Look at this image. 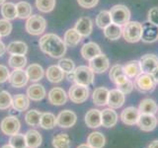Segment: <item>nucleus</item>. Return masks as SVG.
Instances as JSON below:
<instances>
[{
    "instance_id": "obj_1",
    "label": "nucleus",
    "mask_w": 158,
    "mask_h": 148,
    "mask_svg": "<svg viewBox=\"0 0 158 148\" xmlns=\"http://www.w3.org/2000/svg\"><path fill=\"white\" fill-rule=\"evenodd\" d=\"M40 47L42 51L53 58H59L66 52V44L57 35L47 34L40 39Z\"/></svg>"
},
{
    "instance_id": "obj_2",
    "label": "nucleus",
    "mask_w": 158,
    "mask_h": 148,
    "mask_svg": "<svg viewBox=\"0 0 158 148\" xmlns=\"http://www.w3.org/2000/svg\"><path fill=\"white\" fill-rule=\"evenodd\" d=\"M142 25L139 22H127L123 29V36L128 43H137L141 39Z\"/></svg>"
},
{
    "instance_id": "obj_3",
    "label": "nucleus",
    "mask_w": 158,
    "mask_h": 148,
    "mask_svg": "<svg viewBox=\"0 0 158 148\" xmlns=\"http://www.w3.org/2000/svg\"><path fill=\"white\" fill-rule=\"evenodd\" d=\"M135 88L138 92L147 94L154 91L156 87V82L154 81L151 74L148 73H140L136 78H135Z\"/></svg>"
},
{
    "instance_id": "obj_4",
    "label": "nucleus",
    "mask_w": 158,
    "mask_h": 148,
    "mask_svg": "<svg viewBox=\"0 0 158 148\" xmlns=\"http://www.w3.org/2000/svg\"><path fill=\"white\" fill-rule=\"evenodd\" d=\"M47 28V21L40 15L30 16L26 22V31L32 36H40Z\"/></svg>"
},
{
    "instance_id": "obj_5",
    "label": "nucleus",
    "mask_w": 158,
    "mask_h": 148,
    "mask_svg": "<svg viewBox=\"0 0 158 148\" xmlns=\"http://www.w3.org/2000/svg\"><path fill=\"white\" fill-rule=\"evenodd\" d=\"M110 13L112 23L118 25V26H125L127 22H130L131 12L125 5H115L111 8Z\"/></svg>"
},
{
    "instance_id": "obj_6",
    "label": "nucleus",
    "mask_w": 158,
    "mask_h": 148,
    "mask_svg": "<svg viewBox=\"0 0 158 148\" xmlns=\"http://www.w3.org/2000/svg\"><path fill=\"white\" fill-rule=\"evenodd\" d=\"M94 81V72L88 66H78L74 69V82L79 85L89 86Z\"/></svg>"
},
{
    "instance_id": "obj_7",
    "label": "nucleus",
    "mask_w": 158,
    "mask_h": 148,
    "mask_svg": "<svg viewBox=\"0 0 158 148\" xmlns=\"http://www.w3.org/2000/svg\"><path fill=\"white\" fill-rule=\"evenodd\" d=\"M89 94H90V91H89L88 87L79 85V84L71 86L68 91L69 99H70L71 102L75 104H82L87 101V99L89 98Z\"/></svg>"
},
{
    "instance_id": "obj_8",
    "label": "nucleus",
    "mask_w": 158,
    "mask_h": 148,
    "mask_svg": "<svg viewBox=\"0 0 158 148\" xmlns=\"http://www.w3.org/2000/svg\"><path fill=\"white\" fill-rule=\"evenodd\" d=\"M20 126H21V125H20V121L16 117H6L3 118L1 125H0L1 131L5 135L9 136H12L18 133L20 130Z\"/></svg>"
},
{
    "instance_id": "obj_9",
    "label": "nucleus",
    "mask_w": 158,
    "mask_h": 148,
    "mask_svg": "<svg viewBox=\"0 0 158 148\" xmlns=\"http://www.w3.org/2000/svg\"><path fill=\"white\" fill-rule=\"evenodd\" d=\"M76 113L70 110H64L56 117V125L62 128H69L76 123Z\"/></svg>"
},
{
    "instance_id": "obj_10",
    "label": "nucleus",
    "mask_w": 158,
    "mask_h": 148,
    "mask_svg": "<svg viewBox=\"0 0 158 148\" xmlns=\"http://www.w3.org/2000/svg\"><path fill=\"white\" fill-rule=\"evenodd\" d=\"M29 78L27 76L26 70L24 69H14V71L10 73L8 81L14 88H22L27 85Z\"/></svg>"
},
{
    "instance_id": "obj_11",
    "label": "nucleus",
    "mask_w": 158,
    "mask_h": 148,
    "mask_svg": "<svg viewBox=\"0 0 158 148\" xmlns=\"http://www.w3.org/2000/svg\"><path fill=\"white\" fill-rule=\"evenodd\" d=\"M109 66H110L109 58L103 53L91 59L89 63V67L92 69L94 73H104L109 69Z\"/></svg>"
},
{
    "instance_id": "obj_12",
    "label": "nucleus",
    "mask_w": 158,
    "mask_h": 148,
    "mask_svg": "<svg viewBox=\"0 0 158 148\" xmlns=\"http://www.w3.org/2000/svg\"><path fill=\"white\" fill-rule=\"evenodd\" d=\"M140 117L139 110L135 107H127L121 113V120L127 125H135Z\"/></svg>"
},
{
    "instance_id": "obj_13",
    "label": "nucleus",
    "mask_w": 158,
    "mask_h": 148,
    "mask_svg": "<svg viewBox=\"0 0 158 148\" xmlns=\"http://www.w3.org/2000/svg\"><path fill=\"white\" fill-rule=\"evenodd\" d=\"M139 63L142 73L151 74L158 67V56L155 54H145L140 58Z\"/></svg>"
},
{
    "instance_id": "obj_14",
    "label": "nucleus",
    "mask_w": 158,
    "mask_h": 148,
    "mask_svg": "<svg viewBox=\"0 0 158 148\" xmlns=\"http://www.w3.org/2000/svg\"><path fill=\"white\" fill-rule=\"evenodd\" d=\"M158 39V27L150 22H146L142 25L141 39L144 43H152Z\"/></svg>"
},
{
    "instance_id": "obj_15",
    "label": "nucleus",
    "mask_w": 158,
    "mask_h": 148,
    "mask_svg": "<svg viewBox=\"0 0 158 148\" xmlns=\"http://www.w3.org/2000/svg\"><path fill=\"white\" fill-rule=\"evenodd\" d=\"M157 117L154 115H140L136 125L139 130L145 132L152 131L157 125Z\"/></svg>"
},
{
    "instance_id": "obj_16",
    "label": "nucleus",
    "mask_w": 158,
    "mask_h": 148,
    "mask_svg": "<svg viewBox=\"0 0 158 148\" xmlns=\"http://www.w3.org/2000/svg\"><path fill=\"white\" fill-rule=\"evenodd\" d=\"M48 101L52 105L54 106H62L67 101V95L65 91L62 88H52L51 91L48 92Z\"/></svg>"
},
{
    "instance_id": "obj_17",
    "label": "nucleus",
    "mask_w": 158,
    "mask_h": 148,
    "mask_svg": "<svg viewBox=\"0 0 158 148\" xmlns=\"http://www.w3.org/2000/svg\"><path fill=\"white\" fill-rule=\"evenodd\" d=\"M101 121L104 127H114L118 122V113L114 109L108 108L101 111Z\"/></svg>"
},
{
    "instance_id": "obj_18",
    "label": "nucleus",
    "mask_w": 158,
    "mask_h": 148,
    "mask_svg": "<svg viewBox=\"0 0 158 148\" xmlns=\"http://www.w3.org/2000/svg\"><path fill=\"white\" fill-rule=\"evenodd\" d=\"M126 95L122 93L118 89L109 91V98H108V106L111 109H118L125 104Z\"/></svg>"
},
{
    "instance_id": "obj_19",
    "label": "nucleus",
    "mask_w": 158,
    "mask_h": 148,
    "mask_svg": "<svg viewBox=\"0 0 158 148\" xmlns=\"http://www.w3.org/2000/svg\"><path fill=\"white\" fill-rule=\"evenodd\" d=\"M101 53L102 51L100 47L94 42H89L85 44H83V47H81V56H83L84 59L89 61Z\"/></svg>"
},
{
    "instance_id": "obj_20",
    "label": "nucleus",
    "mask_w": 158,
    "mask_h": 148,
    "mask_svg": "<svg viewBox=\"0 0 158 148\" xmlns=\"http://www.w3.org/2000/svg\"><path fill=\"white\" fill-rule=\"evenodd\" d=\"M76 31L81 35V37H88L90 36L93 30V23L92 20L89 17H81L75 24Z\"/></svg>"
},
{
    "instance_id": "obj_21",
    "label": "nucleus",
    "mask_w": 158,
    "mask_h": 148,
    "mask_svg": "<svg viewBox=\"0 0 158 148\" xmlns=\"http://www.w3.org/2000/svg\"><path fill=\"white\" fill-rule=\"evenodd\" d=\"M109 77H110V80L116 85H120L128 79L123 72V67L120 64H115L112 66L110 72H109Z\"/></svg>"
},
{
    "instance_id": "obj_22",
    "label": "nucleus",
    "mask_w": 158,
    "mask_h": 148,
    "mask_svg": "<svg viewBox=\"0 0 158 148\" xmlns=\"http://www.w3.org/2000/svg\"><path fill=\"white\" fill-rule=\"evenodd\" d=\"M85 123L90 128H97L101 126V111L97 110V109H92V110L88 111L85 115Z\"/></svg>"
},
{
    "instance_id": "obj_23",
    "label": "nucleus",
    "mask_w": 158,
    "mask_h": 148,
    "mask_svg": "<svg viewBox=\"0 0 158 148\" xmlns=\"http://www.w3.org/2000/svg\"><path fill=\"white\" fill-rule=\"evenodd\" d=\"M46 76L49 82L59 83L65 77V73L58 65H52L47 69Z\"/></svg>"
},
{
    "instance_id": "obj_24",
    "label": "nucleus",
    "mask_w": 158,
    "mask_h": 148,
    "mask_svg": "<svg viewBox=\"0 0 158 148\" xmlns=\"http://www.w3.org/2000/svg\"><path fill=\"white\" fill-rule=\"evenodd\" d=\"M108 98H109V90L105 87L96 88L93 92V103L99 107H103L108 105Z\"/></svg>"
},
{
    "instance_id": "obj_25",
    "label": "nucleus",
    "mask_w": 158,
    "mask_h": 148,
    "mask_svg": "<svg viewBox=\"0 0 158 148\" xmlns=\"http://www.w3.org/2000/svg\"><path fill=\"white\" fill-rule=\"evenodd\" d=\"M27 96L32 101H41L46 96V89L41 84H33L28 88Z\"/></svg>"
},
{
    "instance_id": "obj_26",
    "label": "nucleus",
    "mask_w": 158,
    "mask_h": 148,
    "mask_svg": "<svg viewBox=\"0 0 158 148\" xmlns=\"http://www.w3.org/2000/svg\"><path fill=\"white\" fill-rule=\"evenodd\" d=\"M138 110L140 115H155L158 111V106L152 99H144L140 102Z\"/></svg>"
},
{
    "instance_id": "obj_27",
    "label": "nucleus",
    "mask_w": 158,
    "mask_h": 148,
    "mask_svg": "<svg viewBox=\"0 0 158 148\" xmlns=\"http://www.w3.org/2000/svg\"><path fill=\"white\" fill-rule=\"evenodd\" d=\"M87 144L92 148H103L106 144V138L102 132L94 131L88 135Z\"/></svg>"
},
{
    "instance_id": "obj_28",
    "label": "nucleus",
    "mask_w": 158,
    "mask_h": 148,
    "mask_svg": "<svg viewBox=\"0 0 158 148\" xmlns=\"http://www.w3.org/2000/svg\"><path fill=\"white\" fill-rule=\"evenodd\" d=\"M27 147L28 148H39L42 144V135L35 130H30L25 133Z\"/></svg>"
},
{
    "instance_id": "obj_29",
    "label": "nucleus",
    "mask_w": 158,
    "mask_h": 148,
    "mask_svg": "<svg viewBox=\"0 0 158 148\" xmlns=\"http://www.w3.org/2000/svg\"><path fill=\"white\" fill-rule=\"evenodd\" d=\"M26 73H27L29 80H31L33 82H37L39 80H41V79H43L44 75V70L40 64L34 63V64H31L30 66H28V68L26 69Z\"/></svg>"
},
{
    "instance_id": "obj_30",
    "label": "nucleus",
    "mask_w": 158,
    "mask_h": 148,
    "mask_svg": "<svg viewBox=\"0 0 158 148\" xmlns=\"http://www.w3.org/2000/svg\"><path fill=\"white\" fill-rule=\"evenodd\" d=\"M123 67V72L127 76V78H136L141 72L140 63L138 60H131L127 62Z\"/></svg>"
},
{
    "instance_id": "obj_31",
    "label": "nucleus",
    "mask_w": 158,
    "mask_h": 148,
    "mask_svg": "<svg viewBox=\"0 0 158 148\" xmlns=\"http://www.w3.org/2000/svg\"><path fill=\"white\" fill-rule=\"evenodd\" d=\"M12 106L14 108V110H16L17 112L27 111L30 106L29 97L24 95V94H17V95H15L13 98Z\"/></svg>"
},
{
    "instance_id": "obj_32",
    "label": "nucleus",
    "mask_w": 158,
    "mask_h": 148,
    "mask_svg": "<svg viewBox=\"0 0 158 148\" xmlns=\"http://www.w3.org/2000/svg\"><path fill=\"white\" fill-rule=\"evenodd\" d=\"M82 37L75 29H69L64 34L63 42L65 43L66 47H74L81 42Z\"/></svg>"
},
{
    "instance_id": "obj_33",
    "label": "nucleus",
    "mask_w": 158,
    "mask_h": 148,
    "mask_svg": "<svg viewBox=\"0 0 158 148\" xmlns=\"http://www.w3.org/2000/svg\"><path fill=\"white\" fill-rule=\"evenodd\" d=\"M104 35H105L107 39H111V41H116V39H120L123 35V29L121 28V26L111 23L109 26L104 29Z\"/></svg>"
},
{
    "instance_id": "obj_34",
    "label": "nucleus",
    "mask_w": 158,
    "mask_h": 148,
    "mask_svg": "<svg viewBox=\"0 0 158 148\" xmlns=\"http://www.w3.org/2000/svg\"><path fill=\"white\" fill-rule=\"evenodd\" d=\"M52 146L54 148H70L71 140L66 133H58L52 139Z\"/></svg>"
},
{
    "instance_id": "obj_35",
    "label": "nucleus",
    "mask_w": 158,
    "mask_h": 148,
    "mask_svg": "<svg viewBox=\"0 0 158 148\" xmlns=\"http://www.w3.org/2000/svg\"><path fill=\"white\" fill-rule=\"evenodd\" d=\"M56 125V117L52 113H43L40 126L44 130H52Z\"/></svg>"
},
{
    "instance_id": "obj_36",
    "label": "nucleus",
    "mask_w": 158,
    "mask_h": 148,
    "mask_svg": "<svg viewBox=\"0 0 158 148\" xmlns=\"http://www.w3.org/2000/svg\"><path fill=\"white\" fill-rule=\"evenodd\" d=\"M7 51L10 54H22L26 56L28 51V46L24 42H12L8 44Z\"/></svg>"
},
{
    "instance_id": "obj_37",
    "label": "nucleus",
    "mask_w": 158,
    "mask_h": 148,
    "mask_svg": "<svg viewBox=\"0 0 158 148\" xmlns=\"http://www.w3.org/2000/svg\"><path fill=\"white\" fill-rule=\"evenodd\" d=\"M17 9V17L20 19H28L30 16H32L33 9L31 4L26 1H21L16 4Z\"/></svg>"
},
{
    "instance_id": "obj_38",
    "label": "nucleus",
    "mask_w": 158,
    "mask_h": 148,
    "mask_svg": "<svg viewBox=\"0 0 158 148\" xmlns=\"http://www.w3.org/2000/svg\"><path fill=\"white\" fill-rule=\"evenodd\" d=\"M1 15L6 20H14L17 17V9L16 5L11 2L4 3L1 6Z\"/></svg>"
},
{
    "instance_id": "obj_39",
    "label": "nucleus",
    "mask_w": 158,
    "mask_h": 148,
    "mask_svg": "<svg viewBox=\"0 0 158 148\" xmlns=\"http://www.w3.org/2000/svg\"><path fill=\"white\" fill-rule=\"evenodd\" d=\"M8 62L13 69H23L27 64V58L22 54H11Z\"/></svg>"
},
{
    "instance_id": "obj_40",
    "label": "nucleus",
    "mask_w": 158,
    "mask_h": 148,
    "mask_svg": "<svg viewBox=\"0 0 158 148\" xmlns=\"http://www.w3.org/2000/svg\"><path fill=\"white\" fill-rule=\"evenodd\" d=\"M42 113L41 112H39L37 110H31L28 111L26 116H25V121L28 123L29 125L32 126H38L40 125V121H41V117H42Z\"/></svg>"
},
{
    "instance_id": "obj_41",
    "label": "nucleus",
    "mask_w": 158,
    "mask_h": 148,
    "mask_svg": "<svg viewBox=\"0 0 158 148\" xmlns=\"http://www.w3.org/2000/svg\"><path fill=\"white\" fill-rule=\"evenodd\" d=\"M112 23V18H111V13L110 11H101L97 15L96 17V24L99 28L105 29L107 26H109Z\"/></svg>"
},
{
    "instance_id": "obj_42",
    "label": "nucleus",
    "mask_w": 158,
    "mask_h": 148,
    "mask_svg": "<svg viewBox=\"0 0 158 148\" xmlns=\"http://www.w3.org/2000/svg\"><path fill=\"white\" fill-rule=\"evenodd\" d=\"M36 6L43 13L52 12L56 7V0H36Z\"/></svg>"
},
{
    "instance_id": "obj_43",
    "label": "nucleus",
    "mask_w": 158,
    "mask_h": 148,
    "mask_svg": "<svg viewBox=\"0 0 158 148\" xmlns=\"http://www.w3.org/2000/svg\"><path fill=\"white\" fill-rule=\"evenodd\" d=\"M9 144L14 148H28L25 134H21V133H16L12 135L9 140Z\"/></svg>"
},
{
    "instance_id": "obj_44",
    "label": "nucleus",
    "mask_w": 158,
    "mask_h": 148,
    "mask_svg": "<svg viewBox=\"0 0 158 148\" xmlns=\"http://www.w3.org/2000/svg\"><path fill=\"white\" fill-rule=\"evenodd\" d=\"M13 99L7 91H0V110H7L12 106Z\"/></svg>"
},
{
    "instance_id": "obj_45",
    "label": "nucleus",
    "mask_w": 158,
    "mask_h": 148,
    "mask_svg": "<svg viewBox=\"0 0 158 148\" xmlns=\"http://www.w3.org/2000/svg\"><path fill=\"white\" fill-rule=\"evenodd\" d=\"M58 66L60 67L64 73H69L74 71L75 69V64L70 58H62L58 61Z\"/></svg>"
},
{
    "instance_id": "obj_46",
    "label": "nucleus",
    "mask_w": 158,
    "mask_h": 148,
    "mask_svg": "<svg viewBox=\"0 0 158 148\" xmlns=\"http://www.w3.org/2000/svg\"><path fill=\"white\" fill-rule=\"evenodd\" d=\"M12 24L10 23L9 20L2 19L0 20V36L7 37L12 32Z\"/></svg>"
},
{
    "instance_id": "obj_47",
    "label": "nucleus",
    "mask_w": 158,
    "mask_h": 148,
    "mask_svg": "<svg viewBox=\"0 0 158 148\" xmlns=\"http://www.w3.org/2000/svg\"><path fill=\"white\" fill-rule=\"evenodd\" d=\"M133 88H135V85H133L132 81L130 80V79H127V81H125L123 83L120 84V85H117V89H118V90H120L122 93L125 94V95L131 93L132 90H133Z\"/></svg>"
},
{
    "instance_id": "obj_48",
    "label": "nucleus",
    "mask_w": 158,
    "mask_h": 148,
    "mask_svg": "<svg viewBox=\"0 0 158 148\" xmlns=\"http://www.w3.org/2000/svg\"><path fill=\"white\" fill-rule=\"evenodd\" d=\"M148 22L158 27V7H153L148 12Z\"/></svg>"
},
{
    "instance_id": "obj_49",
    "label": "nucleus",
    "mask_w": 158,
    "mask_h": 148,
    "mask_svg": "<svg viewBox=\"0 0 158 148\" xmlns=\"http://www.w3.org/2000/svg\"><path fill=\"white\" fill-rule=\"evenodd\" d=\"M77 2L79 4V6H81L82 8H93L95 7L98 4L99 0H77Z\"/></svg>"
},
{
    "instance_id": "obj_50",
    "label": "nucleus",
    "mask_w": 158,
    "mask_h": 148,
    "mask_svg": "<svg viewBox=\"0 0 158 148\" xmlns=\"http://www.w3.org/2000/svg\"><path fill=\"white\" fill-rule=\"evenodd\" d=\"M9 76H10V72L8 70V68L5 65L0 64V83L6 82L9 79Z\"/></svg>"
},
{
    "instance_id": "obj_51",
    "label": "nucleus",
    "mask_w": 158,
    "mask_h": 148,
    "mask_svg": "<svg viewBox=\"0 0 158 148\" xmlns=\"http://www.w3.org/2000/svg\"><path fill=\"white\" fill-rule=\"evenodd\" d=\"M7 51V47H5V44L0 41V57H1L3 54L5 53V51Z\"/></svg>"
},
{
    "instance_id": "obj_52",
    "label": "nucleus",
    "mask_w": 158,
    "mask_h": 148,
    "mask_svg": "<svg viewBox=\"0 0 158 148\" xmlns=\"http://www.w3.org/2000/svg\"><path fill=\"white\" fill-rule=\"evenodd\" d=\"M151 75H152L153 79H154V81H155L156 83H158V67H157V68H155L154 70L152 71Z\"/></svg>"
},
{
    "instance_id": "obj_53",
    "label": "nucleus",
    "mask_w": 158,
    "mask_h": 148,
    "mask_svg": "<svg viewBox=\"0 0 158 148\" xmlns=\"http://www.w3.org/2000/svg\"><path fill=\"white\" fill-rule=\"evenodd\" d=\"M148 148H158V140H153L148 144Z\"/></svg>"
},
{
    "instance_id": "obj_54",
    "label": "nucleus",
    "mask_w": 158,
    "mask_h": 148,
    "mask_svg": "<svg viewBox=\"0 0 158 148\" xmlns=\"http://www.w3.org/2000/svg\"><path fill=\"white\" fill-rule=\"evenodd\" d=\"M77 148H92V147H90V146H89V145L87 144V143H86V144H81V145H79Z\"/></svg>"
},
{
    "instance_id": "obj_55",
    "label": "nucleus",
    "mask_w": 158,
    "mask_h": 148,
    "mask_svg": "<svg viewBox=\"0 0 158 148\" xmlns=\"http://www.w3.org/2000/svg\"><path fill=\"white\" fill-rule=\"evenodd\" d=\"M1 148H14L13 146H11L10 144H6V145H4V146H2Z\"/></svg>"
},
{
    "instance_id": "obj_56",
    "label": "nucleus",
    "mask_w": 158,
    "mask_h": 148,
    "mask_svg": "<svg viewBox=\"0 0 158 148\" xmlns=\"http://www.w3.org/2000/svg\"><path fill=\"white\" fill-rule=\"evenodd\" d=\"M5 3V0H0V5H3Z\"/></svg>"
},
{
    "instance_id": "obj_57",
    "label": "nucleus",
    "mask_w": 158,
    "mask_h": 148,
    "mask_svg": "<svg viewBox=\"0 0 158 148\" xmlns=\"http://www.w3.org/2000/svg\"><path fill=\"white\" fill-rule=\"evenodd\" d=\"M1 38H2V37H1V36H0V39H1Z\"/></svg>"
},
{
    "instance_id": "obj_58",
    "label": "nucleus",
    "mask_w": 158,
    "mask_h": 148,
    "mask_svg": "<svg viewBox=\"0 0 158 148\" xmlns=\"http://www.w3.org/2000/svg\"><path fill=\"white\" fill-rule=\"evenodd\" d=\"M157 121H158V117H157Z\"/></svg>"
}]
</instances>
